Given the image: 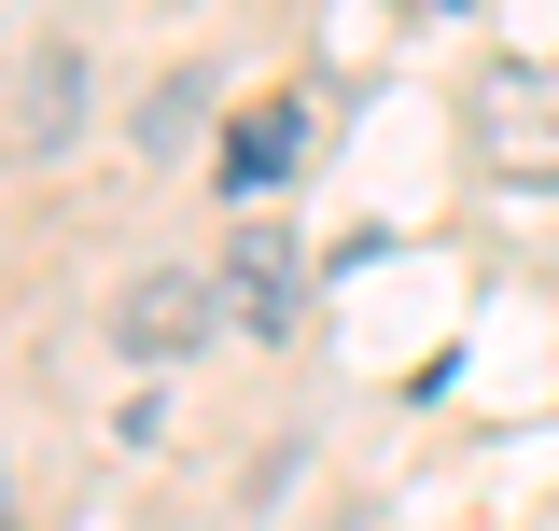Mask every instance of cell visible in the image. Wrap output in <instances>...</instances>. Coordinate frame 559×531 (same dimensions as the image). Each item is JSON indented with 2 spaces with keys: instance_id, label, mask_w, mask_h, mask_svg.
Listing matches in <instances>:
<instances>
[{
  "instance_id": "cell-1",
  "label": "cell",
  "mask_w": 559,
  "mask_h": 531,
  "mask_svg": "<svg viewBox=\"0 0 559 531\" xmlns=\"http://www.w3.org/2000/svg\"><path fill=\"white\" fill-rule=\"evenodd\" d=\"M210 322H224V280H210V266H140L127 294H112V335H127V364H182Z\"/></svg>"
},
{
  "instance_id": "cell-2",
  "label": "cell",
  "mask_w": 559,
  "mask_h": 531,
  "mask_svg": "<svg viewBox=\"0 0 559 531\" xmlns=\"http://www.w3.org/2000/svg\"><path fill=\"white\" fill-rule=\"evenodd\" d=\"M210 280H224V322H238V335H266V350L308 322V252H294L280 224H252V238L210 266Z\"/></svg>"
},
{
  "instance_id": "cell-3",
  "label": "cell",
  "mask_w": 559,
  "mask_h": 531,
  "mask_svg": "<svg viewBox=\"0 0 559 531\" xmlns=\"http://www.w3.org/2000/svg\"><path fill=\"white\" fill-rule=\"evenodd\" d=\"M210 168H224V197H266V182H294V168H308V98H252V113L224 127V154H210Z\"/></svg>"
},
{
  "instance_id": "cell-4",
  "label": "cell",
  "mask_w": 559,
  "mask_h": 531,
  "mask_svg": "<svg viewBox=\"0 0 559 531\" xmlns=\"http://www.w3.org/2000/svg\"><path fill=\"white\" fill-rule=\"evenodd\" d=\"M70 127H84V43H43L28 84H14V140L28 154H70Z\"/></svg>"
},
{
  "instance_id": "cell-5",
  "label": "cell",
  "mask_w": 559,
  "mask_h": 531,
  "mask_svg": "<svg viewBox=\"0 0 559 531\" xmlns=\"http://www.w3.org/2000/svg\"><path fill=\"white\" fill-rule=\"evenodd\" d=\"M197 127H210V84H197V70H168V84L140 98V154H182Z\"/></svg>"
}]
</instances>
